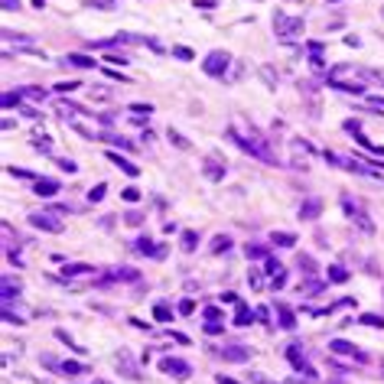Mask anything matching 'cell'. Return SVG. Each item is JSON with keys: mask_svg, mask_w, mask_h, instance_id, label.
Masks as SVG:
<instances>
[{"mask_svg": "<svg viewBox=\"0 0 384 384\" xmlns=\"http://www.w3.org/2000/svg\"><path fill=\"white\" fill-rule=\"evenodd\" d=\"M342 209H345V215H349V218L355 221V225H358L362 231H368V234L374 231V221L368 218V212H365V209H362V205H358V202H355L351 196H342Z\"/></svg>", "mask_w": 384, "mask_h": 384, "instance_id": "1", "label": "cell"}, {"mask_svg": "<svg viewBox=\"0 0 384 384\" xmlns=\"http://www.w3.org/2000/svg\"><path fill=\"white\" fill-rule=\"evenodd\" d=\"M231 66V55L228 52H221V49H215V52H209V59L202 62V68H205V75H225V68Z\"/></svg>", "mask_w": 384, "mask_h": 384, "instance_id": "2", "label": "cell"}, {"mask_svg": "<svg viewBox=\"0 0 384 384\" xmlns=\"http://www.w3.org/2000/svg\"><path fill=\"white\" fill-rule=\"evenodd\" d=\"M160 371L169 374V378H179V381H186L189 374H192V368H189L183 358H160Z\"/></svg>", "mask_w": 384, "mask_h": 384, "instance_id": "3", "label": "cell"}, {"mask_svg": "<svg viewBox=\"0 0 384 384\" xmlns=\"http://www.w3.org/2000/svg\"><path fill=\"white\" fill-rule=\"evenodd\" d=\"M329 351H332V355H349V358H355L358 365L368 362V355H365V351H358L351 342H345V339H332L329 342Z\"/></svg>", "mask_w": 384, "mask_h": 384, "instance_id": "4", "label": "cell"}, {"mask_svg": "<svg viewBox=\"0 0 384 384\" xmlns=\"http://www.w3.org/2000/svg\"><path fill=\"white\" fill-rule=\"evenodd\" d=\"M114 365H117V371L124 374V378H131V381H140L143 374H140V368H137V365H134V358L131 355H127V351H117V355H114Z\"/></svg>", "mask_w": 384, "mask_h": 384, "instance_id": "5", "label": "cell"}, {"mask_svg": "<svg viewBox=\"0 0 384 384\" xmlns=\"http://www.w3.org/2000/svg\"><path fill=\"white\" fill-rule=\"evenodd\" d=\"M274 30L280 39H290V36H297L300 30H303V20H286L284 13H277L274 17Z\"/></svg>", "mask_w": 384, "mask_h": 384, "instance_id": "6", "label": "cell"}, {"mask_svg": "<svg viewBox=\"0 0 384 384\" xmlns=\"http://www.w3.org/2000/svg\"><path fill=\"white\" fill-rule=\"evenodd\" d=\"M134 251H137V254H147V257H156V261H163V257H166V248H163V244L156 248L150 238H137V241H134Z\"/></svg>", "mask_w": 384, "mask_h": 384, "instance_id": "7", "label": "cell"}, {"mask_svg": "<svg viewBox=\"0 0 384 384\" xmlns=\"http://www.w3.org/2000/svg\"><path fill=\"white\" fill-rule=\"evenodd\" d=\"M30 221H33V228L52 231V234H59V231L66 228V225H62V221H55L52 215H46V212H36V215H30Z\"/></svg>", "mask_w": 384, "mask_h": 384, "instance_id": "8", "label": "cell"}, {"mask_svg": "<svg viewBox=\"0 0 384 384\" xmlns=\"http://www.w3.org/2000/svg\"><path fill=\"white\" fill-rule=\"evenodd\" d=\"M218 355L225 358V362L241 365V362H248V358H251V349H248V345H228V349H221Z\"/></svg>", "mask_w": 384, "mask_h": 384, "instance_id": "9", "label": "cell"}, {"mask_svg": "<svg viewBox=\"0 0 384 384\" xmlns=\"http://www.w3.org/2000/svg\"><path fill=\"white\" fill-rule=\"evenodd\" d=\"M33 192H36L39 199H52L55 192H59V183H55V179H36Z\"/></svg>", "mask_w": 384, "mask_h": 384, "instance_id": "10", "label": "cell"}, {"mask_svg": "<svg viewBox=\"0 0 384 384\" xmlns=\"http://www.w3.org/2000/svg\"><path fill=\"white\" fill-rule=\"evenodd\" d=\"M319 212H322V202H319L316 196L313 199H306V202H303V205H300V218H319Z\"/></svg>", "mask_w": 384, "mask_h": 384, "instance_id": "11", "label": "cell"}, {"mask_svg": "<svg viewBox=\"0 0 384 384\" xmlns=\"http://www.w3.org/2000/svg\"><path fill=\"white\" fill-rule=\"evenodd\" d=\"M277 313H280V326L284 329H297V313L286 306V303H277Z\"/></svg>", "mask_w": 384, "mask_h": 384, "instance_id": "12", "label": "cell"}, {"mask_svg": "<svg viewBox=\"0 0 384 384\" xmlns=\"http://www.w3.org/2000/svg\"><path fill=\"white\" fill-rule=\"evenodd\" d=\"M108 160H111V163H114V166H121V169H124V173H127V176H140V166H134L131 160H124L121 153H108Z\"/></svg>", "mask_w": 384, "mask_h": 384, "instance_id": "13", "label": "cell"}, {"mask_svg": "<svg viewBox=\"0 0 384 384\" xmlns=\"http://www.w3.org/2000/svg\"><path fill=\"white\" fill-rule=\"evenodd\" d=\"M254 316H257V313H251L248 303H238V309H234V326H251Z\"/></svg>", "mask_w": 384, "mask_h": 384, "instance_id": "14", "label": "cell"}, {"mask_svg": "<svg viewBox=\"0 0 384 384\" xmlns=\"http://www.w3.org/2000/svg\"><path fill=\"white\" fill-rule=\"evenodd\" d=\"M270 241H274L277 248H293V244H297V234H290V231H274Z\"/></svg>", "mask_w": 384, "mask_h": 384, "instance_id": "15", "label": "cell"}, {"mask_svg": "<svg viewBox=\"0 0 384 384\" xmlns=\"http://www.w3.org/2000/svg\"><path fill=\"white\" fill-rule=\"evenodd\" d=\"M66 62H68V66H75V68H91V66H95V59H91V55H78V52H68Z\"/></svg>", "mask_w": 384, "mask_h": 384, "instance_id": "16", "label": "cell"}, {"mask_svg": "<svg viewBox=\"0 0 384 384\" xmlns=\"http://www.w3.org/2000/svg\"><path fill=\"white\" fill-rule=\"evenodd\" d=\"M108 280H140V274L134 270V267H117V270H111Z\"/></svg>", "mask_w": 384, "mask_h": 384, "instance_id": "17", "label": "cell"}, {"mask_svg": "<svg viewBox=\"0 0 384 384\" xmlns=\"http://www.w3.org/2000/svg\"><path fill=\"white\" fill-rule=\"evenodd\" d=\"M95 267H88V264H66L62 267V274L66 277H85V274H91Z\"/></svg>", "mask_w": 384, "mask_h": 384, "instance_id": "18", "label": "cell"}, {"mask_svg": "<svg viewBox=\"0 0 384 384\" xmlns=\"http://www.w3.org/2000/svg\"><path fill=\"white\" fill-rule=\"evenodd\" d=\"M244 254H248V261H261V257H270V254H267V248H261V244H244Z\"/></svg>", "mask_w": 384, "mask_h": 384, "instance_id": "19", "label": "cell"}, {"mask_svg": "<svg viewBox=\"0 0 384 384\" xmlns=\"http://www.w3.org/2000/svg\"><path fill=\"white\" fill-rule=\"evenodd\" d=\"M88 368L82 362H62V374H68V378H78V374H85Z\"/></svg>", "mask_w": 384, "mask_h": 384, "instance_id": "20", "label": "cell"}, {"mask_svg": "<svg viewBox=\"0 0 384 384\" xmlns=\"http://www.w3.org/2000/svg\"><path fill=\"white\" fill-rule=\"evenodd\" d=\"M166 137H169V143H176L179 150H192V143H189V140H186V137H183V134H179V131H173V127L166 131Z\"/></svg>", "mask_w": 384, "mask_h": 384, "instance_id": "21", "label": "cell"}, {"mask_svg": "<svg viewBox=\"0 0 384 384\" xmlns=\"http://www.w3.org/2000/svg\"><path fill=\"white\" fill-rule=\"evenodd\" d=\"M297 267H300V270H303V274H316V261H313V257H309V254H300V257H297Z\"/></svg>", "mask_w": 384, "mask_h": 384, "instance_id": "22", "label": "cell"}, {"mask_svg": "<svg viewBox=\"0 0 384 384\" xmlns=\"http://www.w3.org/2000/svg\"><path fill=\"white\" fill-rule=\"evenodd\" d=\"M196 248H199V234H196V231H183V251L192 254Z\"/></svg>", "mask_w": 384, "mask_h": 384, "instance_id": "23", "label": "cell"}, {"mask_svg": "<svg viewBox=\"0 0 384 384\" xmlns=\"http://www.w3.org/2000/svg\"><path fill=\"white\" fill-rule=\"evenodd\" d=\"M358 322H362V326H371V329H384V316H374V313L358 316Z\"/></svg>", "mask_w": 384, "mask_h": 384, "instance_id": "24", "label": "cell"}, {"mask_svg": "<svg viewBox=\"0 0 384 384\" xmlns=\"http://www.w3.org/2000/svg\"><path fill=\"white\" fill-rule=\"evenodd\" d=\"M13 297H20V284L13 286V280L7 277V280H3V303L10 306V300H13Z\"/></svg>", "mask_w": 384, "mask_h": 384, "instance_id": "25", "label": "cell"}, {"mask_svg": "<svg viewBox=\"0 0 384 384\" xmlns=\"http://www.w3.org/2000/svg\"><path fill=\"white\" fill-rule=\"evenodd\" d=\"M33 147L39 150V153H52V140H49L46 134H36V137H33Z\"/></svg>", "mask_w": 384, "mask_h": 384, "instance_id": "26", "label": "cell"}, {"mask_svg": "<svg viewBox=\"0 0 384 384\" xmlns=\"http://www.w3.org/2000/svg\"><path fill=\"white\" fill-rule=\"evenodd\" d=\"M329 280H332V284H345V280H349V270L335 264V267H329Z\"/></svg>", "mask_w": 384, "mask_h": 384, "instance_id": "27", "label": "cell"}, {"mask_svg": "<svg viewBox=\"0 0 384 384\" xmlns=\"http://www.w3.org/2000/svg\"><path fill=\"white\" fill-rule=\"evenodd\" d=\"M228 248H231V238H228V234H218V238L212 241V254H221V251H228Z\"/></svg>", "mask_w": 384, "mask_h": 384, "instance_id": "28", "label": "cell"}, {"mask_svg": "<svg viewBox=\"0 0 384 384\" xmlns=\"http://www.w3.org/2000/svg\"><path fill=\"white\" fill-rule=\"evenodd\" d=\"M205 176H209V179H221V176H225V166H218L215 160H209V163H205Z\"/></svg>", "mask_w": 384, "mask_h": 384, "instance_id": "29", "label": "cell"}, {"mask_svg": "<svg viewBox=\"0 0 384 384\" xmlns=\"http://www.w3.org/2000/svg\"><path fill=\"white\" fill-rule=\"evenodd\" d=\"M104 192H108V186H104V183H98V186L88 192V202H101V199H104Z\"/></svg>", "mask_w": 384, "mask_h": 384, "instance_id": "30", "label": "cell"}, {"mask_svg": "<svg viewBox=\"0 0 384 384\" xmlns=\"http://www.w3.org/2000/svg\"><path fill=\"white\" fill-rule=\"evenodd\" d=\"M153 316L160 319V322H169V319H173V313H169V306H166V303H160V306L153 309Z\"/></svg>", "mask_w": 384, "mask_h": 384, "instance_id": "31", "label": "cell"}, {"mask_svg": "<svg viewBox=\"0 0 384 384\" xmlns=\"http://www.w3.org/2000/svg\"><path fill=\"white\" fill-rule=\"evenodd\" d=\"M319 290H322L319 280H306V284H300V293H319Z\"/></svg>", "mask_w": 384, "mask_h": 384, "instance_id": "32", "label": "cell"}, {"mask_svg": "<svg viewBox=\"0 0 384 384\" xmlns=\"http://www.w3.org/2000/svg\"><path fill=\"white\" fill-rule=\"evenodd\" d=\"M23 98H33V101H43V98H46V91H43V88H23Z\"/></svg>", "mask_w": 384, "mask_h": 384, "instance_id": "33", "label": "cell"}, {"mask_svg": "<svg viewBox=\"0 0 384 384\" xmlns=\"http://www.w3.org/2000/svg\"><path fill=\"white\" fill-rule=\"evenodd\" d=\"M20 98H23V91H17V95H13V91H7V95H3V108H13V104H20Z\"/></svg>", "mask_w": 384, "mask_h": 384, "instance_id": "34", "label": "cell"}, {"mask_svg": "<svg viewBox=\"0 0 384 384\" xmlns=\"http://www.w3.org/2000/svg\"><path fill=\"white\" fill-rule=\"evenodd\" d=\"M284 284H286V270L280 267V274H274V277H270V286H274V290H280Z\"/></svg>", "mask_w": 384, "mask_h": 384, "instance_id": "35", "label": "cell"}, {"mask_svg": "<svg viewBox=\"0 0 384 384\" xmlns=\"http://www.w3.org/2000/svg\"><path fill=\"white\" fill-rule=\"evenodd\" d=\"M121 196L127 199V202H137V199H140V189H137V186H127V189L121 192Z\"/></svg>", "mask_w": 384, "mask_h": 384, "instance_id": "36", "label": "cell"}, {"mask_svg": "<svg viewBox=\"0 0 384 384\" xmlns=\"http://www.w3.org/2000/svg\"><path fill=\"white\" fill-rule=\"evenodd\" d=\"M248 284H251L254 290H261V286H264V277L257 274V270H251V274H248Z\"/></svg>", "mask_w": 384, "mask_h": 384, "instance_id": "37", "label": "cell"}, {"mask_svg": "<svg viewBox=\"0 0 384 384\" xmlns=\"http://www.w3.org/2000/svg\"><path fill=\"white\" fill-rule=\"evenodd\" d=\"M78 88V82H59V85H55V91H59V95H66V91H75Z\"/></svg>", "mask_w": 384, "mask_h": 384, "instance_id": "38", "label": "cell"}, {"mask_svg": "<svg viewBox=\"0 0 384 384\" xmlns=\"http://www.w3.org/2000/svg\"><path fill=\"white\" fill-rule=\"evenodd\" d=\"M39 362H43V365H46V368H52V371H62V365L55 362L52 355H43V358H39Z\"/></svg>", "mask_w": 384, "mask_h": 384, "instance_id": "39", "label": "cell"}, {"mask_svg": "<svg viewBox=\"0 0 384 384\" xmlns=\"http://www.w3.org/2000/svg\"><path fill=\"white\" fill-rule=\"evenodd\" d=\"M124 221H127V225H143V215H140V212H127Z\"/></svg>", "mask_w": 384, "mask_h": 384, "instance_id": "40", "label": "cell"}, {"mask_svg": "<svg viewBox=\"0 0 384 384\" xmlns=\"http://www.w3.org/2000/svg\"><path fill=\"white\" fill-rule=\"evenodd\" d=\"M205 332H209V335H218V332H225V326L212 319V322H205Z\"/></svg>", "mask_w": 384, "mask_h": 384, "instance_id": "41", "label": "cell"}, {"mask_svg": "<svg viewBox=\"0 0 384 384\" xmlns=\"http://www.w3.org/2000/svg\"><path fill=\"white\" fill-rule=\"evenodd\" d=\"M59 169H62V173H75L78 166H75V160H59Z\"/></svg>", "mask_w": 384, "mask_h": 384, "instance_id": "42", "label": "cell"}, {"mask_svg": "<svg viewBox=\"0 0 384 384\" xmlns=\"http://www.w3.org/2000/svg\"><path fill=\"white\" fill-rule=\"evenodd\" d=\"M192 309H196V303H192V300H183V303H179V313H183V316H189Z\"/></svg>", "mask_w": 384, "mask_h": 384, "instance_id": "43", "label": "cell"}, {"mask_svg": "<svg viewBox=\"0 0 384 384\" xmlns=\"http://www.w3.org/2000/svg\"><path fill=\"white\" fill-rule=\"evenodd\" d=\"M173 55H176V59H192V52H189V49H183V46H176Z\"/></svg>", "mask_w": 384, "mask_h": 384, "instance_id": "44", "label": "cell"}, {"mask_svg": "<svg viewBox=\"0 0 384 384\" xmlns=\"http://www.w3.org/2000/svg\"><path fill=\"white\" fill-rule=\"evenodd\" d=\"M23 114H26L30 121H39V117H43V114H39V111H36V108H23Z\"/></svg>", "mask_w": 384, "mask_h": 384, "instance_id": "45", "label": "cell"}, {"mask_svg": "<svg viewBox=\"0 0 384 384\" xmlns=\"http://www.w3.org/2000/svg\"><path fill=\"white\" fill-rule=\"evenodd\" d=\"M98 225H101V228H104V231H108V228H114V215H104V218H101Z\"/></svg>", "mask_w": 384, "mask_h": 384, "instance_id": "46", "label": "cell"}, {"mask_svg": "<svg viewBox=\"0 0 384 384\" xmlns=\"http://www.w3.org/2000/svg\"><path fill=\"white\" fill-rule=\"evenodd\" d=\"M131 111H137V114H150L153 108H150V104H131Z\"/></svg>", "mask_w": 384, "mask_h": 384, "instance_id": "47", "label": "cell"}, {"mask_svg": "<svg viewBox=\"0 0 384 384\" xmlns=\"http://www.w3.org/2000/svg\"><path fill=\"white\" fill-rule=\"evenodd\" d=\"M205 319H209V322H212V319H221V313L215 306H209V309H205Z\"/></svg>", "mask_w": 384, "mask_h": 384, "instance_id": "48", "label": "cell"}, {"mask_svg": "<svg viewBox=\"0 0 384 384\" xmlns=\"http://www.w3.org/2000/svg\"><path fill=\"white\" fill-rule=\"evenodd\" d=\"M248 378H251V381H257V384H274V381H267V378H264V374H257V371L248 374Z\"/></svg>", "mask_w": 384, "mask_h": 384, "instance_id": "49", "label": "cell"}, {"mask_svg": "<svg viewBox=\"0 0 384 384\" xmlns=\"http://www.w3.org/2000/svg\"><path fill=\"white\" fill-rule=\"evenodd\" d=\"M286 384H316V381H313V378H290Z\"/></svg>", "mask_w": 384, "mask_h": 384, "instance_id": "50", "label": "cell"}, {"mask_svg": "<svg viewBox=\"0 0 384 384\" xmlns=\"http://www.w3.org/2000/svg\"><path fill=\"white\" fill-rule=\"evenodd\" d=\"M368 104H371V108H378V111H384V98H368Z\"/></svg>", "mask_w": 384, "mask_h": 384, "instance_id": "51", "label": "cell"}, {"mask_svg": "<svg viewBox=\"0 0 384 384\" xmlns=\"http://www.w3.org/2000/svg\"><path fill=\"white\" fill-rule=\"evenodd\" d=\"M3 7L7 10H20V0H3Z\"/></svg>", "mask_w": 384, "mask_h": 384, "instance_id": "52", "label": "cell"}, {"mask_svg": "<svg viewBox=\"0 0 384 384\" xmlns=\"http://www.w3.org/2000/svg\"><path fill=\"white\" fill-rule=\"evenodd\" d=\"M218 384H238V381H231V378H225V374H218Z\"/></svg>", "mask_w": 384, "mask_h": 384, "instance_id": "53", "label": "cell"}, {"mask_svg": "<svg viewBox=\"0 0 384 384\" xmlns=\"http://www.w3.org/2000/svg\"><path fill=\"white\" fill-rule=\"evenodd\" d=\"M381 371H384V358H381Z\"/></svg>", "mask_w": 384, "mask_h": 384, "instance_id": "54", "label": "cell"}, {"mask_svg": "<svg viewBox=\"0 0 384 384\" xmlns=\"http://www.w3.org/2000/svg\"><path fill=\"white\" fill-rule=\"evenodd\" d=\"M95 384H108V381H95Z\"/></svg>", "mask_w": 384, "mask_h": 384, "instance_id": "55", "label": "cell"}]
</instances>
